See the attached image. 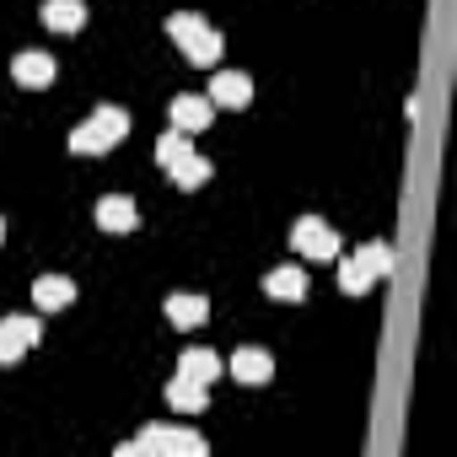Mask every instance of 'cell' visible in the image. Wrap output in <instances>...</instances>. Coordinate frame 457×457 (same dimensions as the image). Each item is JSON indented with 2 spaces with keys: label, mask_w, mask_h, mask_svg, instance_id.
Masks as SVG:
<instances>
[{
  "label": "cell",
  "mask_w": 457,
  "mask_h": 457,
  "mask_svg": "<svg viewBox=\"0 0 457 457\" xmlns=\"http://www.w3.org/2000/svg\"><path fill=\"white\" fill-rule=\"evenodd\" d=\"M178 371H183V377H199V382H215V377H220V355L204 350V345H199V350H183Z\"/></svg>",
  "instance_id": "obj_15"
},
{
  "label": "cell",
  "mask_w": 457,
  "mask_h": 457,
  "mask_svg": "<svg viewBox=\"0 0 457 457\" xmlns=\"http://www.w3.org/2000/svg\"><path fill=\"white\" fill-rule=\"evenodd\" d=\"M167 403H172L178 414H199V409L210 403V382H199V377H183V371H178V377L167 382Z\"/></svg>",
  "instance_id": "obj_9"
},
{
  "label": "cell",
  "mask_w": 457,
  "mask_h": 457,
  "mask_svg": "<svg viewBox=\"0 0 457 457\" xmlns=\"http://www.w3.org/2000/svg\"><path fill=\"white\" fill-rule=\"evenodd\" d=\"M38 339H44V323L38 318H22V312L17 318H0V366H12L17 355H28Z\"/></svg>",
  "instance_id": "obj_4"
},
{
  "label": "cell",
  "mask_w": 457,
  "mask_h": 457,
  "mask_svg": "<svg viewBox=\"0 0 457 457\" xmlns=\"http://www.w3.org/2000/svg\"><path fill=\"white\" fill-rule=\"evenodd\" d=\"M135 199L129 194H103L97 199V226H103V232H135Z\"/></svg>",
  "instance_id": "obj_8"
},
{
  "label": "cell",
  "mask_w": 457,
  "mask_h": 457,
  "mask_svg": "<svg viewBox=\"0 0 457 457\" xmlns=\"http://www.w3.org/2000/svg\"><path fill=\"white\" fill-rule=\"evenodd\" d=\"M33 302H38L44 312H60V307H71V302H76V286H71L65 275H44V280L33 286Z\"/></svg>",
  "instance_id": "obj_14"
},
{
  "label": "cell",
  "mask_w": 457,
  "mask_h": 457,
  "mask_svg": "<svg viewBox=\"0 0 457 457\" xmlns=\"http://www.w3.org/2000/svg\"><path fill=\"white\" fill-rule=\"evenodd\" d=\"M210 103H215V108H243V103H253V81H248L243 71H215Z\"/></svg>",
  "instance_id": "obj_6"
},
{
  "label": "cell",
  "mask_w": 457,
  "mask_h": 457,
  "mask_svg": "<svg viewBox=\"0 0 457 457\" xmlns=\"http://www.w3.org/2000/svg\"><path fill=\"white\" fill-rule=\"evenodd\" d=\"M264 291H270L275 302H302V296H307V275H302L296 264H280V270L264 275Z\"/></svg>",
  "instance_id": "obj_13"
},
{
  "label": "cell",
  "mask_w": 457,
  "mask_h": 457,
  "mask_svg": "<svg viewBox=\"0 0 457 457\" xmlns=\"http://www.w3.org/2000/svg\"><path fill=\"white\" fill-rule=\"evenodd\" d=\"M210 119H215V103L210 97H194V92L172 97V129L194 135V129H210Z\"/></svg>",
  "instance_id": "obj_7"
},
{
  "label": "cell",
  "mask_w": 457,
  "mask_h": 457,
  "mask_svg": "<svg viewBox=\"0 0 457 457\" xmlns=\"http://www.w3.org/2000/svg\"><path fill=\"white\" fill-rule=\"evenodd\" d=\"M339 286H345L350 296H366V291H371L377 280L366 275V264H361V259H345V264H339Z\"/></svg>",
  "instance_id": "obj_18"
},
{
  "label": "cell",
  "mask_w": 457,
  "mask_h": 457,
  "mask_svg": "<svg viewBox=\"0 0 457 457\" xmlns=\"http://www.w3.org/2000/svg\"><path fill=\"white\" fill-rule=\"evenodd\" d=\"M44 28L49 33H81L87 28V6L81 0H44Z\"/></svg>",
  "instance_id": "obj_11"
},
{
  "label": "cell",
  "mask_w": 457,
  "mask_h": 457,
  "mask_svg": "<svg viewBox=\"0 0 457 457\" xmlns=\"http://www.w3.org/2000/svg\"><path fill=\"white\" fill-rule=\"evenodd\" d=\"M355 259L366 264V275H371V280H382V275L393 270V253H387V243H366V248H361Z\"/></svg>",
  "instance_id": "obj_19"
},
{
  "label": "cell",
  "mask_w": 457,
  "mask_h": 457,
  "mask_svg": "<svg viewBox=\"0 0 457 457\" xmlns=\"http://www.w3.org/2000/svg\"><path fill=\"white\" fill-rule=\"evenodd\" d=\"M124 135H129V113L108 103V108H97L87 124L71 129V151H76V156H97V151H113Z\"/></svg>",
  "instance_id": "obj_1"
},
{
  "label": "cell",
  "mask_w": 457,
  "mask_h": 457,
  "mask_svg": "<svg viewBox=\"0 0 457 457\" xmlns=\"http://www.w3.org/2000/svg\"><path fill=\"white\" fill-rule=\"evenodd\" d=\"M178 156H188V135H183V129H167V135L156 140V162H162V167H172Z\"/></svg>",
  "instance_id": "obj_20"
},
{
  "label": "cell",
  "mask_w": 457,
  "mask_h": 457,
  "mask_svg": "<svg viewBox=\"0 0 457 457\" xmlns=\"http://www.w3.org/2000/svg\"><path fill=\"white\" fill-rule=\"evenodd\" d=\"M270 371H275V361H270V350H259V345H243V350L232 355V377L248 382V387L270 382Z\"/></svg>",
  "instance_id": "obj_10"
},
{
  "label": "cell",
  "mask_w": 457,
  "mask_h": 457,
  "mask_svg": "<svg viewBox=\"0 0 457 457\" xmlns=\"http://www.w3.org/2000/svg\"><path fill=\"white\" fill-rule=\"evenodd\" d=\"M12 76H17L22 87H49V81H54V60H49L44 49H22V54L12 60Z\"/></svg>",
  "instance_id": "obj_12"
},
{
  "label": "cell",
  "mask_w": 457,
  "mask_h": 457,
  "mask_svg": "<svg viewBox=\"0 0 457 457\" xmlns=\"http://www.w3.org/2000/svg\"><path fill=\"white\" fill-rule=\"evenodd\" d=\"M167 33H172V44H178L194 65H215V60H220V33H215L204 17L172 12V17H167Z\"/></svg>",
  "instance_id": "obj_2"
},
{
  "label": "cell",
  "mask_w": 457,
  "mask_h": 457,
  "mask_svg": "<svg viewBox=\"0 0 457 457\" xmlns=\"http://www.w3.org/2000/svg\"><path fill=\"white\" fill-rule=\"evenodd\" d=\"M0 237H6V220H0Z\"/></svg>",
  "instance_id": "obj_21"
},
{
  "label": "cell",
  "mask_w": 457,
  "mask_h": 457,
  "mask_svg": "<svg viewBox=\"0 0 457 457\" xmlns=\"http://www.w3.org/2000/svg\"><path fill=\"white\" fill-rule=\"evenodd\" d=\"M291 243H296L307 259H334V253H339V237H334V226H328V220H318V215H302V220H296Z\"/></svg>",
  "instance_id": "obj_5"
},
{
  "label": "cell",
  "mask_w": 457,
  "mask_h": 457,
  "mask_svg": "<svg viewBox=\"0 0 457 457\" xmlns=\"http://www.w3.org/2000/svg\"><path fill=\"white\" fill-rule=\"evenodd\" d=\"M167 318H172L178 328H194V323L210 318V302H204V296H172V302H167Z\"/></svg>",
  "instance_id": "obj_17"
},
{
  "label": "cell",
  "mask_w": 457,
  "mask_h": 457,
  "mask_svg": "<svg viewBox=\"0 0 457 457\" xmlns=\"http://www.w3.org/2000/svg\"><path fill=\"white\" fill-rule=\"evenodd\" d=\"M140 452H172V457H204V436L194 430H172V425H145L135 441L119 446V457H140Z\"/></svg>",
  "instance_id": "obj_3"
},
{
  "label": "cell",
  "mask_w": 457,
  "mask_h": 457,
  "mask_svg": "<svg viewBox=\"0 0 457 457\" xmlns=\"http://www.w3.org/2000/svg\"><path fill=\"white\" fill-rule=\"evenodd\" d=\"M167 172H172V183H178V188H199V183H210V162H204V156H194V151H188V156H178Z\"/></svg>",
  "instance_id": "obj_16"
}]
</instances>
